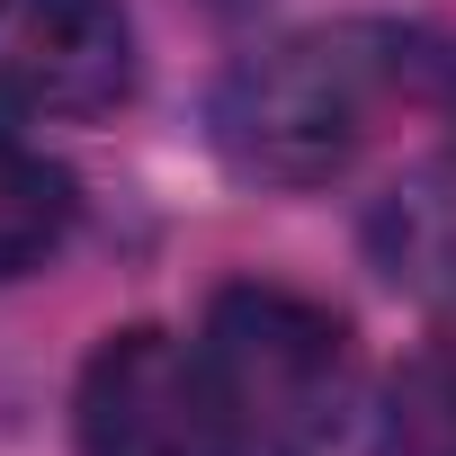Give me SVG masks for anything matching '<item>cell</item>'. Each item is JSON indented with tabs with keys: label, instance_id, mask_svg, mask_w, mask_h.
Segmentation results:
<instances>
[{
	"label": "cell",
	"instance_id": "1",
	"mask_svg": "<svg viewBox=\"0 0 456 456\" xmlns=\"http://www.w3.org/2000/svg\"><path fill=\"white\" fill-rule=\"evenodd\" d=\"M438 72L429 37L394 28V19H331V28H296L260 54H242L215 81V152L260 188H322L340 179L394 99H411Z\"/></svg>",
	"mask_w": 456,
	"mask_h": 456
},
{
	"label": "cell",
	"instance_id": "2",
	"mask_svg": "<svg viewBox=\"0 0 456 456\" xmlns=\"http://www.w3.org/2000/svg\"><path fill=\"white\" fill-rule=\"evenodd\" d=\"M197 358L242 456H331L358 394V331L322 296L278 278L215 287L197 322Z\"/></svg>",
	"mask_w": 456,
	"mask_h": 456
},
{
	"label": "cell",
	"instance_id": "3",
	"mask_svg": "<svg viewBox=\"0 0 456 456\" xmlns=\"http://www.w3.org/2000/svg\"><path fill=\"white\" fill-rule=\"evenodd\" d=\"M72 447L81 456H242L197 340H170L161 322H126L81 358Z\"/></svg>",
	"mask_w": 456,
	"mask_h": 456
},
{
	"label": "cell",
	"instance_id": "4",
	"mask_svg": "<svg viewBox=\"0 0 456 456\" xmlns=\"http://www.w3.org/2000/svg\"><path fill=\"white\" fill-rule=\"evenodd\" d=\"M134 99L126 0H0V108L37 126H90Z\"/></svg>",
	"mask_w": 456,
	"mask_h": 456
},
{
	"label": "cell",
	"instance_id": "5",
	"mask_svg": "<svg viewBox=\"0 0 456 456\" xmlns=\"http://www.w3.org/2000/svg\"><path fill=\"white\" fill-rule=\"evenodd\" d=\"M367 260L385 287L420 305H456V152L429 170H403L367 206Z\"/></svg>",
	"mask_w": 456,
	"mask_h": 456
},
{
	"label": "cell",
	"instance_id": "6",
	"mask_svg": "<svg viewBox=\"0 0 456 456\" xmlns=\"http://www.w3.org/2000/svg\"><path fill=\"white\" fill-rule=\"evenodd\" d=\"M72 233V179L19 143L10 126H0V287H19L28 269H45Z\"/></svg>",
	"mask_w": 456,
	"mask_h": 456
},
{
	"label": "cell",
	"instance_id": "7",
	"mask_svg": "<svg viewBox=\"0 0 456 456\" xmlns=\"http://www.w3.org/2000/svg\"><path fill=\"white\" fill-rule=\"evenodd\" d=\"M367 456H456V340H429L385 376Z\"/></svg>",
	"mask_w": 456,
	"mask_h": 456
}]
</instances>
